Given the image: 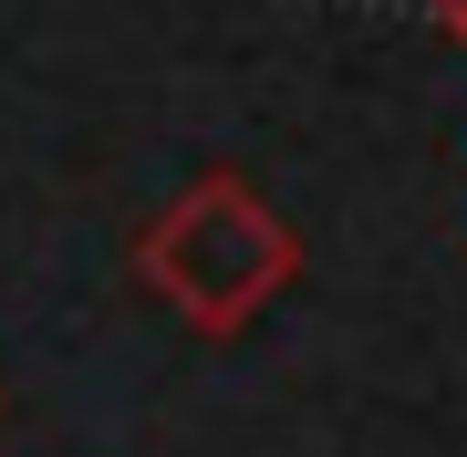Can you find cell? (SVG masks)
<instances>
[{"label": "cell", "mask_w": 467, "mask_h": 457, "mask_svg": "<svg viewBox=\"0 0 467 457\" xmlns=\"http://www.w3.org/2000/svg\"><path fill=\"white\" fill-rule=\"evenodd\" d=\"M291 271H301V229L239 167H208L198 187H177V198L135 229V281H146L198 343H239L291 291Z\"/></svg>", "instance_id": "1"}, {"label": "cell", "mask_w": 467, "mask_h": 457, "mask_svg": "<svg viewBox=\"0 0 467 457\" xmlns=\"http://www.w3.org/2000/svg\"><path fill=\"white\" fill-rule=\"evenodd\" d=\"M0 416H11V395H0Z\"/></svg>", "instance_id": "3"}, {"label": "cell", "mask_w": 467, "mask_h": 457, "mask_svg": "<svg viewBox=\"0 0 467 457\" xmlns=\"http://www.w3.org/2000/svg\"><path fill=\"white\" fill-rule=\"evenodd\" d=\"M436 32H447V42L467 52V0H436Z\"/></svg>", "instance_id": "2"}]
</instances>
